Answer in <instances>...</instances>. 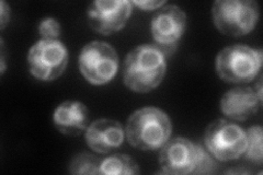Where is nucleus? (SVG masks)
<instances>
[{
    "label": "nucleus",
    "mask_w": 263,
    "mask_h": 175,
    "mask_svg": "<svg viewBox=\"0 0 263 175\" xmlns=\"http://www.w3.org/2000/svg\"><path fill=\"white\" fill-rule=\"evenodd\" d=\"M132 10L128 0H96L88 7V23L96 32L110 35L125 27Z\"/></svg>",
    "instance_id": "nucleus-8"
},
{
    "label": "nucleus",
    "mask_w": 263,
    "mask_h": 175,
    "mask_svg": "<svg viewBox=\"0 0 263 175\" xmlns=\"http://www.w3.org/2000/svg\"><path fill=\"white\" fill-rule=\"evenodd\" d=\"M78 66L88 82L95 86H103L117 74L119 56L111 44L103 41H92L81 48Z\"/></svg>",
    "instance_id": "nucleus-5"
},
{
    "label": "nucleus",
    "mask_w": 263,
    "mask_h": 175,
    "mask_svg": "<svg viewBox=\"0 0 263 175\" xmlns=\"http://www.w3.org/2000/svg\"><path fill=\"white\" fill-rule=\"evenodd\" d=\"M86 143L92 151L105 154L118 149L124 141L125 129L122 124L111 119H99L86 129Z\"/></svg>",
    "instance_id": "nucleus-11"
},
{
    "label": "nucleus",
    "mask_w": 263,
    "mask_h": 175,
    "mask_svg": "<svg viewBox=\"0 0 263 175\" xmlns=\"http://www.w3.org/2000/svg\"><path fill=\"white\" fill-rule=\"evenodd\" d=\"M31 74L41 81L60 78L68 65V51L60 40L41 38L28 54Z\"/></svg>",
    "instance_id": "nucleus-7"
},
{
    "label": "nucleus",
    "mask_w": 263,
    "mask_h": 175,
    "mask_svg": "<svg viewBox=\"0 0 263 175\" xmlns=\"http://www.w3.org/2000/svg\"><path fill=\"white\" fill-rule=\"evenodd\" d=\"M102 159L89 152H81L71 159L68 172L70 174H100Z\"/></svg>",
    "instance_id": "nucleus-16"
},
{
    "label": "nucleus",
    "mask_w": 263,
    "mask_h": 175,
    "mask_svg": "<svg viewBox=\"0 0 263 175\" xmlns=\"http://www.w3.org/2000/svg\"><path fill=\"white\" fill-rule=\"evenodd\" d=\"M196 158V144L184 137L169 139L159 153V165L164 174H192Z\"/></svg>",
    "instance_id": "nucleus-10"
},
{
    "label": "nucleus",
    "mask_w": 263,
    "mask_h": 175,
    "mask_svg": "<svg viewBox=\"0 0 263 175\" xmlns=\"http://www.w3.org/2000/svg\"><path fill=\"white\" fill-rule=\"evenodd\" d=\"M204 145L219 161L236 160L245 152L246 131L233 121L217 119L206 127Z\"/></svg>",
    "instance_id": "nucleus-6"
},
{
    "label": "nucleus",
    "mask_w": 263,
    "mask_h": 175,
    "mask_svg": "<svg viewBox=\"0 0 263 175\" xmlns=\"http://www.w3.org/2000/svg\"><path fill=\"white\" fill-rule=\"evenodd\" d=\"M217 169V164L209 150L196 144V158L192 174H211Z\"/></svg>",
    "instance_id": "nucleus-17"
},
{
    "label": "nucleus",
    "mask_w": 263,
    "mask_h": 175,
    "mask_svg": "<svg viewBox=\"0 0 263 175\" xmlns=\"http://www.w3.org/2000/svg\"><path fill=\"white\" fill-rule=\"evenodd\" d=\"M139 168L133 158L127 154L117 153L104 158L100 165V174L105 175H129L138 174Z\"/></svg>",
    "instance_id": "nucleus-14"
},
{
    "label": "nucleus",
    "mask_w": 263,
    "mask_h": 175,
    "mask_svg": "<svg viewBox=\"0 0 263 175\" xmlns=\"http://www.w3.org/2000/svg\"><path fill=\"white\" fill-rule=\"evenodd\" d=\"M263 129L260 125H254L246 131V149L243 155L246 160L261 164L263 161Z\"/></svg>",
    "instance_id": "nucleus-15"
},
{
    "label": "nucleus",
    "mask_w": 263,
    "mask_h": 175,
    "mask_svg": "<svg viewBox=\"0 0 263 175\" xmlns=\"http://www.w3.org/2000/svg\"><path fill=\"white\" fill-rule=\"evenodd\" d=\"M259 15V5L254 0H217L212 7L216 29L229 36L248 34L256 28Z\"/></svg>",
    "instance_id": "nucleus-4"
},
{
    "label": "nucleus",
    "mask_w": 263,
    "mask_h": 175,
    "mask_svg": "<svg viewBox=\"0 0 263 175\" xmlns=\"http://www.w3.org/2000/svg\"><path fill=\"white\" fill-rule=\"evenodd\" d=\"M132 4L145 11L160 9L161 7L167 5L164 0H134V2H132Z\"/></svg>",
    "instance_id": "nucleus-19"
},
{
    "label": "nucleus",
    "mask_w": 263,
    "mask_h": 175,
    "mask_svg": "<svg viewBox=\"0 0 263 175\" xmlns=\"http://www.w3.org/2000/svg\"><path fill=\"white\" fill-rule=\"evenodd\" d=\"M262 49L245 44L226 46L217 54L215 69L218 77L229 83L252 81L261 71Z\"/></svg>",
    "instance_id": "nucleus-3"
},
{
    "label": "nucleus",
    "mask_w": 263,
    "mask_h": 175,
    "mask_svg": "<svg viewBox=\"0 0 263 175\" xmlns=\"http://www.w3.org/2000/svg\"><path fill=\"white\" fill-rule=\"evenodd\" d=\"M54 125L61 134L78 136L88 128L90 120L88 107L80 101L67 100L55 108Z\"/></svg>",
    "instance_id": "nucleus-13"
},
{
    "label": "nucleus",
    "mask_w": 263,
    "mask_h": 175,
    "mask_svg": "<svg viewBox=\"0 0 263 175\" xmlns=\"http://www.w3.org/2000/svg\"><path fill=\"white\" fill-rule=\"evenodd\" d=\"M186 28V13L177 5H164L151 21V33L157 45L167 54L172 52Z\"/></svg>",
    "instance_id": "nucleus-9"
},
{
    "label": "nucleus",
    "mask_w": 263,
    "mask_h": 175,
    "mask_svg": "<svg viewBox=\"0 0 263 175\" xmlns=\"http://www.w3.org/2000/svg\"><path fill=\"white\" fill-rule=\"evenodd\" d=\"M166 72V54L162 49L155 44H142L125 57L123 81L133 92L147 93L160 85Z\"/></svg>",
    "instance_id": "nucleus-1"
},
{
    "label": "nucleus",
    "mask_w": 263,
    "mask_h": 175,
    "mask_svg": "<svg viewBox=\"0 0 263 175\" xmlns=\"http://www.w3.org/2000/svg\"><path fill=\"white\" fill-rule=\"evenodd\" d=\"M262 100L250 87H236L228 90L220 99V110L233 121H247L260 110Z\"/></svg>",
    "instance_id": "nucleus-12"
},
{
    "label": "nucleus",
    "mask_w": 263,
    "mask_h": 175,
    "mask_svg": "<svg viewBox=\"0 0 263 175\" xmlns=\"http://www.w3.org/2000/svg\"><path fill=\"white\" fill-rule=\"evenodd\" d=\"M10 20V7L6 2L0 3V26L4 30Z\"/></svg>",
    "instance_id": "nucleus-20"
},
{
    "label": "nucleus",
    "mask_w": 263,
    "mask_h": 175,
    "mask_svg": "<svg viewBox=\"0 0 263 175\" xmlns=\"http://www.w3.org/2000/svg\"><path fill=\"white\" fill-rule=\"evenodd\" d=\"M2 53H0V56H2V60H0V63H2V74L6 71V60H5V45H4V41L2 40Z\"/></svg>",
    "instance_id": "nucleus-21"
},
{
    "label": "nucleus",
    "mask_w": 263,
    "mask_h": 175,
    "mask_svg": "<svg viewBox=\"0 0 263 175\" xmlns=\"http://www.w3.org/2000/svg\"><path fill=\"white\" fill-rule=\"evenodd\" d=\"M39 34L44 40H59L61 35V24L55 18L47 16L39 24Z\"/></svg>",
    "instance_id": "nucleus-18"
},
{
    "label": "nucleus",
    "mask_w": 263,
    "mask_h": 175,
    "mask_svg": "<svg viewBox=\"0 0 263 175\" xmlns=\"http://www.w3.org/2000/svg\"><path fill=\"white\" fill-rule=\"evenodd\" d=\"M172 124L166 112L155 106L135 111L126 123L125 136L130 146L143 151L161 149L170 139Z\"/></svg>",
    "instance_id": "nucleus-2"
}]
</instances>
